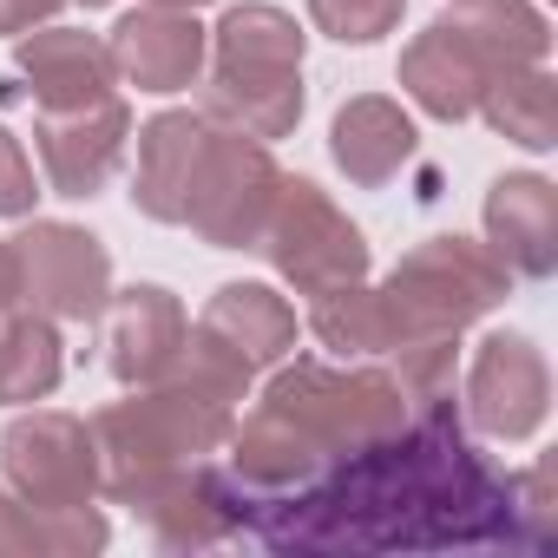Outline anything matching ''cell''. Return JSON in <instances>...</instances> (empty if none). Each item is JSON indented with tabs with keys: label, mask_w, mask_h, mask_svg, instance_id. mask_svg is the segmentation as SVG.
<instances>
[{
	"label": "cell",
	"mask_w": 558,
	"mask_h": 558,
	"mask_svg": "<svg viewBox=\"0 0 558 558\" xmlns=\"http://www.w3.org/2000/svg\"><path fill=\"white\" fill-rule=\"evenodd\" d=\"M453 21L466 27V40L480 47V60L493 73L506 66H545V47H551V27L532 0H460Z\"/></svg>",
	"instance_id": "24"
},
{
	"label": "cell",
	"mask_w": 558,
	"mask_h": 558,
	"mask_svg": "<svg viewBox=\"0 0 558 558\" xmlns=\"http://www.w3.org/2000/svg\"><path fill=\"white\" fill-rule=\"evenodd\" d=\"M184 329H191V316L171 290H158V283L112 290V303H106V349H112L106 362H112V375L125 388L158 381L171 368V355L184 349Z\"/></svg>",
	"instance_id": "15"
},
{
	"label": "cell",
	"mask_w": 558,
	"mask_h": 558,
	"mask_svg": "<svg viewBox=\"0 0 558 558\" xmlns=\"http://www.w3.org/2000/svg\"><path fill=\"white\" fill-rule=\"evenodd\" d=\"M66 355H60V329L40 310H8L0 316V408H34L60 388Z\"/></svg>",
	"instance_id": "22"
},
{
	"label": "cell",
	"mask_w": 558,
	"mask_h": 558,
	"mask_svg": "<svg viewBox=\"0 0 558 558\" xmlns=\"http://www.w3.org/2000/svg\"><path fill=\"white\" fill-rule=\"evenodd\" d=\"M466 414L493 440H532L551 414V368L525 336H486L466 368Z\"/></svg>",
	"instance_id": "9"
},
{
	"label": "cell",
	"mask_w": 558,
	"mask_h": 558,
	"mask_svg": "<svg viewBox=\"0 0 558 558\" xmlns=\"http://www.w3.org/2000/svg\"><path fill=\"white\" fill-rule=\"evenodd\" d=\"M276 506H290L263 519L276 545H434L480 538L493 525V506L512 499L506 480H493V466L466 447L447 401H434L401 434L342 453V473L329 486H290V499Z\"/></svg>",
	"instance_id": "1"
},
{
	"label": "cell",
	"mask_w": 558,
	"mask_h": 558,
	"mask_svg": "<svg viewBox=\"0 0 558 558\" xmlns=\"http://www.w3.org/2000/svg\"><path fill=\"white\" fill-rule=\"evenodd\" d=\"M34 197H40L34 165H27L21 138L0 125V217H34Z\"/></svg>",
	"instance_id": "28"
},
{
	"label": "cell",
	"mask_w": 558,
	"mask_h": 558,
	"mask_svg": "<svg viewBox=\"0 0 558 558\" xmlns=\"http://www.w3.org/2000/svg\"><path fill=\"white\" fill-rule=\"evenodd\" d=\"M21 310V263H14V243L0 236V316Z\"/></svg>",
	"instance_id": "31"
},
{
	"label": "cell",
	"mask_w": 558,
	"mask_h": 558,
	"mask_svg": "<svg viewBox=\"0 0 558 558\" xmlns=\"http://www.w3.org/2000/svg\"><path fill=\"white\" fill-rule=\"evenodd\" d=\"M0 558H47V545H40V512H34L21 493H8V486H0Z\"/></svg>",
	"instance_id": "29"
},
{
	"label": "cell",
	"mask_w": 558,
	"mask_h": 558,
	"mask_svg": "<svg viewBox=\"0 0 558 558\" xmlns=\"http://www.w3.org/2000/svg\"><path fill=\"white\" fill-rule=\"evenodd\" d=\"M210 53L236 73H303V27L269 0H243L210 27Z\"/></svg>",
	"instance_id": "21"
},
{
	"label": "cell",
	"mask_w": 558,
	"mask_h": 558,
	"mask_svg": "<svg viewBox=\"0 0 558 558\" xmlns=\"http://www.w3.org/2000/svg\"><path fill=\"white\" fill-rule=\"evenodd\" d=\"M460 336H421V342H401V388L414 408H434V401H453V368H460Z\"/></svg>",
	"instance_id": "26"
},
{
	"label": "cell",
	"mask_w": 558,
	"mask_h": 558,
	"mask_svg": "<svg viewBox=\"0 0 558 558\" xmlns=\"http://www.w3.org/2000/svg\"><path fill=\"white\" fill-rule=\"evenodd\" d=\"M276 191H283V171H276L269 145L210 125L197 171H191V191H184V223L210 250H256L263 223L276 210Z\"/></svg>",
	"instance_id": "5"
},
{
	"label": "cell",
	"mask_w": 558,
	"mask_h": 558,
	"mask_svg": "<svg viewBox=\"0 0 558 558\" xmlns=\"http://www.w3.org/2000/svg\"><path fill=\"white\" fill-rule=\"evenodd\" d=\"M151 8H178V14H197V8H210V0H151Z\"/></svg>",
	"instance_id": "32"
},
{
	"label": "cell",
	"mask_w": 558,
	"mask_h": 558,
	"mask_svg": "<svg viewBox=\"0 0 558 558\" xmlns=\"http://www.w3.org/2000/svg\"><path fill=\"white\" fill-rule=\"evenodd\" d=\"M60 8H66V0H0V34H34V27H47Z\"/></svg>",
	"instance_id": "30"
},
{
	"label": "cell",
	"mask_w": 558,
	"mask_h": 558,
	"mask_svg": "<svg viewBox=\"0 0 558 558\" xmlns=\"http://www.w3.org/2000/svg\"><path fill=\"white\" fill-rule=\"evenodd\" d=\"M230 421L236 408H217V401H197L171 381H145L132 388L125 401H112L99 421H93V440H99V493L119 506L125 493H138L145 480L158 473H178L204 453H217L230 440Z\"/></svg>",
	"instance_id": "2"
},
{
	"label": "cell",
	"mask_w": 558,
	"mask_h": 558,
	"mask_svg": "<svg viewBox=\"0 0 558 558\" xmlns=\"http://www.w3.org/2000/svg\"><path fill=\"white\" fill-rule=\"evenodd\" d=\"M86 8H112V0H86Z\"/></svg>",
	"instance_id": "33"
},
{
	"label": "cell",
	"mask_w": 558,
	"mask_h": 558,
	"mask_svg": "<svg viewBox=\"0 0 558 558\" xmlns=\"http://www.w3.org/2000/svg\"><path fill=\"white\" fill-rule=\"evenodd\" d=\"M34 138H40L47 191H53V197H93V191H106V178H112L119 158H125L132 106L112 93V99H99V106H80V112H40Z\"/></svg>",
	"instance_id": "10"
},
{
	"label": "cell",
	"mask_w": 558,
	"mask_h": 558,
	"mask_svg": "<svg viewBox=\"0 0 558 558\" xmlns=\"http://www.w3.org/2000/svg\"><path fill=\"white\" fill-rule=\"evenodd\" d=\"M21 80L34 86L40 112H80V106H99L112 99V53L99 34H80V27H34L21 34Z\"/></svg>",
	"instance_id": "14"
},
{
	"label": "cell",
	"mask_w": 558,
	"mask_h": 558,
	"mask_svg": "<svg viewBox=\"0 0 558 558\" xmlns=\"http://www.w3.org/2000/svg\"><path fill=\"white\" fill-rule=\"evenodd\" d=\"M486 80H493V66L480 60V47L466 40V27H460L453 14L434 21V27H421V34L401 47V86H408V99H414L427 119H447V125L473 119Z\"/></svg>",
	"instance_id": "13"
},
{
	"label": "cell",
	"mask_w": 558,
	"mask_h": 558,
	"mask_svg": "<svg viewBox=\"0 0 558 558\" xmlns=\"http://www.w3.org/2000/svg\"><path fill=\"white\" fill-rule=\"evenodd\" d=\"M210 138L204 112H158L138 125V171H132V204L151 223H184V191L197 171V151Z\"/></svg>",
	"instance_id": "18"
},
{
	"label": "cell",
	"mask_w": 558,
	"mask_h": 558,
	"mask_svg": "<svg viewBox=\"0 0 558 558\" xmlns=\"http://www.w3.org/2000/svg\"><path fill=\"white\" fill-rule=\"evenodd\" d=\"M112 53V73L138 93H184L204 80V60H210V34L197 27V14H178V8H145L125 14L106 40Z\"/></svg>",
	"instance_id": "11"
},
{
	"label": "cell",
	"mask_w": 558,
	"mask_h": 558,
	"mask_svg": "<svg viewBox=\"0 0 558 558\" xmlns=\"http://www.w3.org/2000/svg\"><path fill=\"white\" fill-rule=\"evenodd\" d=\"M486 250L519 276L558 269V191L538 171H506L486 191Z\"/></svg>",
	"instance_id": "16"
},
{
	"label": "cell",
	"mask_w": 558,
	"mask_h": 558,
	"mask_svg": "<svg viewBox=\"0 0 558 558\" xmlns=\"http://www.w3.org/2000/svg\"><path fill=\"white\" fill-rule=\"evenodd\" d=\"M0 466H8V493H21L34 512L99 499V440L60 408H34L0 434Z\"/></svg>",
	"instance_id": "8"
},
{
	"label": "cell",
	"mask_w": 558,
	"mask_h": 558,
	"mask_svg": "<svg viewBox=\"0 0 558 558\" xmlns=\"http://www.w3.org/2000/svg\"><path fill=\"white\" fill-rule=\"evenodd\" d=\"M310 329L323 336V349L336 355H381L388 336H381V303L368 290V276L362 283H342V290H323L310 296Z\"/></svg>",
	"instance_id": "25"
},
{
	"label": "cell",
	"mask_w": 558,
	"mask_h": 558,
	"mask_svg": "<svg viewBox=\"0 0 558 558\" xmlns=\"http://www.w3.org/2000/svg\"><path fill=\"white\" fill-rule=\"evenodd\" d=\"M414 145H421L414 119H408L395 99H381V93L349 99V106L336 112V125H329V158H336V171H342L349 184H362V191H381L388 178H401L408 158H414Z\"/></svg>",
	"instance_id": "17"
},
{
	"label": "cell",
	"mask_w": 558,
	"mask_h": 558,
	"mask_svg": "<svg viewBox=\"0 0 558 558\" xmlns=\"http://www.w3.org/2000/svg\"><path fill=\"white\" fill-rule=\"evenodd\" d=\"M256 250L303 296H323V290H342V283H362V276H368V236L310 178H283V191H276V210H269Z\"/></svg>",
	"instance_id": "6"
},
{
	"label": "cell",
	"mask_w": 558,
	"mask_h": 558,
	"mask_svg": "<svg viewBox=\"0 0 558 558\" xmlns=\"http://www.w3.org/2000/svg\"><path fill=\"white\" fill-rule=\"evenodd\" d=\"M453 8H460V0H453Z\"/></svg>",
	"instance_id": "34"
},
{
	"label": "cell",
	"mask_w": 558,
	"mask_h": 558,
	"mask_svg": "<svg viewBox=\"0 0 558 558\" xmlns=\"http://www.w3.org/2000/svg\"><path fill=\"white\" fill-rule=\"evenodd\" d=\"M401 8L408 0H310V21L342 47H375L381 34L401 27Z\"/></svg>",
	"instance_id": "27"
},
{
	"label": "cell",
	"mask_w": 558,
	"mask_h": 558,
	"mask_svg": "<svg viewBox=\"0 0 558 558\" xmlns=\"http://www.w3.org/2000/svg\"><path fill=\"white\" fill-rule=\"evenodd\" d=\"M197 329L217 336L250 368H276L283 355H296V310L276 296L269 283H223L210 296V310L197 316Z\"/></svg>",
	"instance_id": "20"
},
{
	"label": "cell",
	"mask_w": 558,
	"mask_h": 558,
	"mask_svg": "<svg viewBox=\"0 0 558 558\" xmlns=\"http://www.w3.org/2000/svg\"><path fill=\"white\" fill-rule=\"evenodd\" d=\"M480 112L499 138L525 145V151H551L558 145V86L545 66H506L486 80Z\"/></svg>",
	"instance_id": "23"
},
{
	"label": "cell",
	"mask_w": 558,
	"mask_h": 558,
	"mask_svg": "<svg viewBox=\"0 0 558 558\" xmlns=\"http://www.w3.org/2000/svg\"><path fill=\"white\" fill-rule=\"evenodd\" d=\"M303 73H236V66H210L204 86V119L243 138H290L303 125Z\"/></svg>",
	"instance_id": "19"
},
{
	"label": "cell",
	"mask_w": 558,
	"mask_h": 558,
	"mask_svg": "<svg viewBox=\"0 0 558 558\" xmlns=\"http://www.w3.org/2000/svg\"><path fill=\"white\" fill-rule=\"evenodd\" d=\"M14 243L21 263V303H34L53 323H99L112 303V256L93 230L60 223V217H34Z\"/></svg>",
	"instance_id": "7"
},
{
	"label": "cell",
	"mask_w": 558,
	"mask_h": 558,
	"mask_svg": "<svg viewBox=\"0 0 558 558\" xmlns=\"http://www.w3.org/2000/svg\"><path fill=\"white\" fill-rule=\"evenodd\" d=\"M119 506H132V512L151 525V538H158L165 551H204V545H217V538H230V532L243 525L236 493H230L204 460L145 480V486L125 493Z\"/></svg>",
	"instance_id": "12"
},
{
	"label": "cell",
	"mask_w": 558,
	"mask_h": 558,
	"mask_svg": "<svg viewBox=\"0 0 558 558\" xmlns=\"http://www.w3.org/2000/svg\"><path fill=\"white\" fill-rule=\"evenodd\" d=\"M506 283H512V269L486 243H473V236H427L421 250H408L388 269V283L375 290L381 336H388V349L421 342V336H460L466 323H480L486 310L506 303Z\"/></svg>",
	"instance_id": "3"
},
{
	"label": "cell",
	"mask_w": 558,
	"mask_h": 558,
	"mask_svg": "<svg viewBox=\"0 0 558 558\" xmlns=\"http://www.w3.org/2000/svg\"><path fill=\"white\" fill-rule=\"evenodd\" d=\"M263 408L283 414L323 453V466L408 427V388L395 375H381V368H349L342 375V368H329L316 355H303V362L283 355L276 362V375L263 388Z\"/></svg>",
	"instance_id": "4"
}]
</instances>
